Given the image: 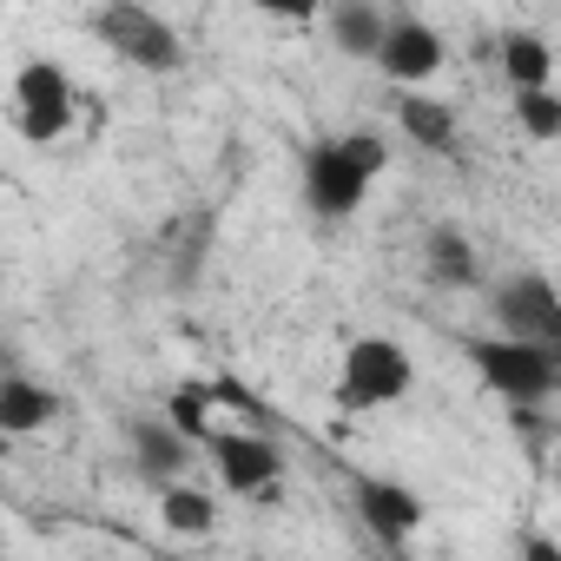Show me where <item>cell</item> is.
Instances as JSON below:
<instances>
[{
    "mask_svg": "<svg viewBox=\"0 0 561 561\" xmlns=\"http://www.w3.org/2000/svg\"><path fill=\"white\" fill-rule=\"evenodd\" d=\"M489 324L495 337H515V344H535L561 364V291L548 285L541 271H515L489 291Z\"/></svg>",
    "mask_w": 561,
    "mask_h": 561,
    "instance_id": "obj_2",
    "label": "cell"
},
{
    "mask_svg": "<svg viewBox=\"0 0 561 561\" xmlns=\"http://www.w3.org/2000/svg\"><path fill=\"white\" fill-rule=\"evenodd\" d=\"M383 165H390L383 133H337V139H318V146L305 152V205H311L318 218H351V211L370 198V185L383 179Z\"/></svg>",
    "mask_w": 561,
    "mask_h": 561,
    "instance_id": "obj_1",
    "label": "cell"
},
{
    "mask_svg": "<svg viewBox=\"0 0 561 561\" xmlns=\"http://www.w3.org/2000/svg\"><path fill=\"white\" fill-rule=\"evenodd\" d=\"M126 449H133V469L152 476L159 489H172V482L192 469V456H198V443L179 436L165 416H133V423H126Z\"/></svg>",
    "mask_w": 561,
    "mask_h": 561,
    "instance_id": "obj_10",
    "label": "cell"
},
{
    "mask_svg": "<svg viewBox=\"0 0 561 561\" xmlns=\"http://www.w3.org/2000/svg\"><path fill=\"white\" fill-rule=\"evenodd\" d=\"M73 113H80V93H73V80H67L60 60H27L14 73V133L21 139L54 146L73 126Z\"/></svg>",
    "mask_w": 561,
    "mask_h": 561,
    "instance_id": "obj_6",
    "label": "cell"
},
{
    "mask_svg": "<svg viewBox=\"0 0 561 561\" xmlns=\"http://www.w3.org/2000/svg\"><path fill=\"white\" fill-rule=\"evenodd\" d=\"M205 456H211V469H218V482L231 495H271L285 482V449H277L264 430H218L205 443Z\"/></svg>",
    "mask_w": 561,
    "mask_h": 561,
    "instance_id": "obj_7",
    "label": "cell"
},
{
    "mask_svg": "<svg viewBox=\"0 0 561 561\" xmlns=\"http://www.w3.org/2000/svg\"><path fill=\"white\" fill-rule=\"evenodd\" d=\"M397 126H403L410 146H423V152H436V159L456 152V106L436 100V93H403V100H397Z\"/></svg>",
    "mask_w": 561,
    "mask_h": 561,
    "instance_id": "obj_12",
    "label": "cell"
},
{
    "mask_svg": "<svg viewBox=\"0 0 561 561\" xmlns=\"http://www.w3.org/2000/svg\"><path fill=\"white\" fill-rule=\"evenodd\" d=\"M502 73H508L515 93H541L548 73H554V47L541 34H508L502 41Z\"/></svg>",
    "mask_w": 561,
    "mask_h": 561,
    "instance_id": "obj_17",
    "label": "cell"
},
{
    "mask_svg": "<svg viewBox=\"0 0 561 561\" xmlns=\"http://www.w3.org/2000/svg\"><path fill=\"white\" fill-rule=\"evenodd\" d=\"M159 522H165V535L198 541V535L218 528V495L211 489H192V482H172V489H159Z\"/></svg>",
    "mask_w": 561,
    "mask_h": 561,
    "instance_id": "obj_15",
    "label": "cell"
},
{
    "mask_svg": "<svg viewBox=\"0 0 561 561\" xmlns=\"http://www.w3.org/2000/svg\"><path fill=\"white\" fill-rule=\"evenodd\" d=\"M410 383H416V364H410V351L397 337H357L344 351V370H337V403L357 410V416H370V410L403 403Z\"/></svg>",
    "mask_w": 561,
    "mask_h": 561,
    "instance_id": "obj_3",
    "label": "cell"
},
{
    "mask_svg": "<svg viewBox=\"0 0 561 561\" xmlns=\"http://www.w3.org/2000/svg\"><path fill=\"white\" fill-rule=\"evenodd\" d=\"M331 41H337V54H351V60H377V54H383V41H390V14H383V8H370V0L331 8Z\"/></svg>",
    "mask_w": 561,
    "mask_h": 561,
    "instance_id": "obj_14",
    "label": "cell"
},
{
    "mask_svg": "<svg viewBox=\"0 0 561 561\" xmlns=\"http://www.w3.org/2000/svg\"><path fill=\"white\" fill-rule=\"evenodd\" d=\"M357 515H364V528L377 535V541H390V548H403L416 528H423V495L410 489V482H397V476H357Z\"/></svg>",
    "mask_w": 561,
    "mask_h": 561,
    "instance_id": "obj_9",
    "label": "cell"
},
{
    "mask_svg": "<svg viewBox=\"0 0 561 561\" xmlns=\"http://www.w3.org/2000/svg\"><path fill=\"white\" fill-rule=\"evenodd\" d=\"M423 264H430L436 285H449V291H476V277H482V257H476L469 231H456V225H430Z\"/></svg>",
    "mask_w": 561,
    "mask_h": 561,
    "instance_id": "obj_13",
    "label": "cell"
},
{
    "mask_svg": "<svg viewBox=\"0 0 561 561\" xmlns=\"http://www.w3.org/2000/svg\"><path fill=\"white\" fill-rule=\"evenodd\" d=\"M93 34L139 73H179L185 67V41L172 21H159L152 8H133V0H113V8L93 14Z\"/></svg>",
    "mask_w": 561,
    "mask_h": 561,
    "instance_id": "obj_5",
    "label": "cell"
},
{
    "mask_svg": "<svg viewBox=\"0 0 561 561\" xmlns=\"http://www.w3.org/2000/svg\"><path fill=\"white\" fill-rule=\"evenodd\" d=\"M54 416H60V397L47 383H34L27 370L0 377V430H8V436H41Z\"/></svg>",
    "mask_w": 561,
    "mask_h": 561,
    "instance_id": "obj_11",
    "label": "cell"
},
{
    "mask_svg": "<svg viewBox=\"0 0 561 561\" xmlns=\"http://www.w3.org/2000/svg\"><path fill=\"white\" fill-rule=\"evenodd\" d=\"M159 416H165L179 436H192L198 449L225 430V423H218V390H205V383H179V390L165 397V410H159Z\"/></svg>",
    "mask_w": 561,
    "mask_h": 561,
    "instance_id": "obj_16",
    "label": "cell"
},
{
    "mask_svg": "<svg viewBox=\"0 0 561 561\" xmlns=\"http://www.w3.org/2000/svg\"><path fill=\"white\" fill-rule=\"evenodd\" d=\"M469 364H476V377L508 410H535V403H548L561 390V364L548 351H535V344H515V337H476L469 344Z\"/></svg>",
    "mask_w": 561,
    "mask_h": 561,
    "instance_id": "obj_4",
    "label": "cell"
},
{
    "mask_svg": "<svg viewBox=\"0 0 561 561\" xmlns=\"http://www.w3.org/2000/svg\"><path fill=\"white\" fill-rule=\"evenodd\" d=\"M515 126L528 139H561V93L541 87V93H515Z\"/></svg>",
    "mask_w": 561,
    "mask_h": 561,
    "instance_id": "obj_18",
    "label": "cell"
},
{
    "mask_svg": "<svg viewBox=\"0 0 561 561\" xmlns=\"http://www.w3.org/2000/svg\"><path fill=\"white\" fill-rule=\"evenodd\" d=\"M522 561H561V548L548 535H522Z\"/></svg>",
    "mask_w": 561,
    "mask_h": 561,
    "instance_id": "obj_19",
    "label": "cell"
},
{
    "mask_svg": "<svg viewBox=\"0 0 561 561\" xmlns=\"http://www.w3.org/2000/svg\"><path fill=\"white\" fill-rule=\"evenodd\" d=\"M443 34L423 21V14H390V41H383V54H377V73L383 80H397L403 93H423L436 73H443Z\"/></svg>",
    "mask_w": 561,
    "mask_h": 561,
    "instance_id": "obj_8",
    "label": "cell"
}]
</instances>
